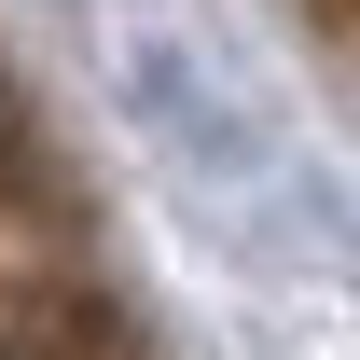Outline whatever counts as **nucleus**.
Instances as JSON below:
<instances>
[{"label": "nucleus", "mask_w": 360, "mask_h": 360, "mask_svg": "<svg viewBox=\"0 0 360 360\" xmlns=\"http://www.w3.org/2000/svg\"><path fill=\"white\" fill-rule=\"evenodd\" d=\"M84 360H139V347H125V333H111V319H97V333H84Z\"/></svg>", "instance_id": "f257e3e1"}]
</instances>
